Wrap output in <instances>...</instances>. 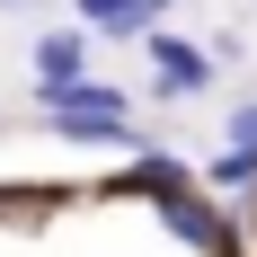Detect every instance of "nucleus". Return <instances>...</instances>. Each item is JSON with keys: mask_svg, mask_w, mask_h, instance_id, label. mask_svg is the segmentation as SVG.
I'll return each mask as SVG.
<instances>
[{"mask_svg": "<svg viewBox=\"0 0 257 257\" xmlns=\"http://www.w3.org/2000/svg\"><path fill=\"white\" fill-rule=\"evenodd\" d=\"M80 62H89V36L80 27H45L36 36V89H71Z\"/></svg>", "mask_w": 257, "mask_h": 257, "instance_id": "5", "label": "nucleus"}, {"mask_svg": "<svg viewBox=\"0 0 257 257\" xmlns=\"http://www.w3.org/2000/svg\"><path fill=\"white\" fill-rule=\"evenodd\" d=\"M71 9H80L89 27H98V36H151L169 0H71Z\"/></svg>", "mask_w": 257, "mask_h": 257, "instance_id": "6", "label": "nucleus"}, {"mask_svg": "<svg viewBox=\"0 0 257 257\" xmlns=\"http://www.w3.org/2000/svg\"><path fill=\"white\" fill-rule=\"evenodd\" d=\"M213 186H222V195H248L257 186V151H213V169H204Z\"/></svg>", "mask_w": 257, "mask_h": 257, "instance_id": "7", "label": "nucleus"}, {"mask_svg": "<svg viewBox=\"0 0 257 257\" xmlns=\"http://www.w3.org/2000/svg\"><path fill=\"white\" fill-rule=\"evenodd\" d=\"M222 151H257V98L231 106V133H222Z\"/></svg>", "mask_w": 257, "mask_h": 257, "instance_id": "8", "label": "nucleus"}, {"mask_svg": "<svg viewBox=\"0 0 257 257\" xmlns=\"http://www.w3.org/2000/svg\"><path fill=\"white\" fill-rule=\"evenodd\" d=\"M160 222H169L186 248H204V257H231V248H239V231L204 204V195H178V204H160Z\"/></svg>", "mask_w": 257, "mask_h": 257, "instance_id": "3", "label": "nucleus"}, {"mask_svg": "<svg viewBox=\"0 0 257 257\" xmlns=\"http://www.w3.org/2000/svg\"><path fill=\"white\" fill-rule=\"evenodd\" d=\"M142 45H151V71H160V98H195V89L213 80V53H204V45H186V36H169V27H151Z\"/></svg>", "mask_w": 257, "mask_h": 257, "instance_id": "2", "label": "nucleus"}, {"mask_svg": "<svg viewBox=\"0 0 257 257\" xmlns=\"http://www.w3.org/2000/svg\"><path fill=\"white\" fill-rule=\"evenodd\" d=\"M36 115H45L62 142H133V98L115 80H71V89H36Z\"/></svg>", "mask_w": 257, "mask_h": 257, "instance_id": "1", "label": "nucleus"}, {"mask_svg": "<svg viewBox=\"0 0 257 257\" xmlns=\"http://www.w3.org/2000/svg\"><path fill=\"white\" fill-rule=\"evenodd\" d=\"M115 186H124V195H151V204H178V195H195V169H186L178 151H142Z\"/></svg>", "mask_w": 257, "mask_h": 257, "instance_id": "4", "label": "nucleus"}]
</instances>
